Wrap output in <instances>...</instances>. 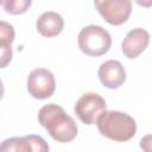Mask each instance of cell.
I'll use <instances>...</instances> for the list:
<instances>
[{
    "label": "cell",
    "mask_w": 152,
    "mask_h": 152,
    "mask_svg": "<svg viewBox=\"0 0 152 152\" xmlns=\"http://www.w3.org/2000/svg\"><path fill=\"white\" fill-rule=\"evenodd\" d=\"M38 121L56 141L69 142L77 135L75 120L58 104L49 103L43 106L38 112Z\"/></svg>",
    "instance_id": "1"
},
{
    "label": "cell",
    "mask_w": 152,
    "mask_h": 152,
    "mask_svg": "<svg viewBox=\"0 0 152 152\" xmlns=\"http://www.w3.org/2000/svg\"><path fill=\"white\" fill-rule=\"evenodd\" d=\"M99 132L114 141H127L135 135L137 124L134 119L119 110H106L96 121Z\"/></svg>",
    "instance_id": "2"
},
{
    "label": "cell",
    "mask_w": 152,
    "mask_h": 152,
    "mask_svg": "<svg viewBox=\"0 0 152 152\" xmlns=\"http://www.w3.org/2000/svg\"><path fill=\"white\" fill-rule=\"evenodd\" d=\"M77 43L82 52L88 56L97 57L109 51L112 46V37L102 26L88 25L80 31Z\"/></svg>",
    "instance_id": "3"
},
{
    "label": "cell",
    "mask_w": 152,
    "mask_h": 152,
    "mask_svg": "<svg viewBox=\"0 0 152 152\" xmlns=\"http://www.w3.org/2000/svg\"><path fill=\"white\" fill-rule=\"evenodd\" d=\"M104 99L96 93H86L77 101L74 107L77 118L86 125H93L97 121L100 115L106 112Z\"/></svg>",
    "instance_id": "4"
},
{
    "label": "cell",
    "mask_w": 152,
    "mask_h": 152,
    "mask_svg": "<svg viewBox=\"0 0 152 152\" xmlns=\"http://www.w3.org/2000/svg\"><path fill=\"white\" fill-rule=\"evenodd\" d=\"M56 81L53 74L44 68L34 69L27 77V90L30 95L38 100H44L55 93Z\"/></svg>",
    "instance_id": "5"
},
{
    "label": "cell",
    "mask_w": 152,
    "mask_h": 152,
    "mask_svg": "<svg viewBox=\"0 0 152 152\" xmlns=\"http://www.w3.org/2000/svg\"><path fill=\"white\" fill-rule=\"evenodd\" d=\"M95 7L102 18L110 25L124 24L131 14L132 2L129 0H103L95 1Z\"/></svg>",
    "instance_id": "6"
},
{
    "label": "cell",
    "mask_w": 152,
    "mask_h": 152,
    "mask_svg": "<svg viewBox=\"0 0 152 152\" xmlns=\"http://www.w3.org/2000/svg\"><path fill=\"white\" fill-rule=\"evenodd\" d=\"M0 152H49V145L40 135L12 137L1 142Z\"/></svg>",
    "instance_id": "7"
},
{
    "label": "cell",
    "mask_w": 152,
    "mask_h": 152,
    "mask_svg": "<svg viewBox=\"0 0 152 152\" xmlns=\"http://www.w3.org/2000/svg\"><path fill=\"white\" fill-rule=\"evenodd\" d=\"M100 82L108 89H116L126 81V70L121 62L115 59H108L103 62L99 68Z\"/></svg>",
    "instance_id": "8"
},
{
    "label": "cell",
    "mask_w": 152,
    "mask_h": 152,
    "mask_svg": "<svg viewBox=\"0 0 152 152\" xmlns=\"http://www.w3.org/2000/svg\"><path fill=\"white\" fill-rule=\"evenodd\" d=\"M148 43H150V33L144 28L137 27L131 30L126 34L121 44V50L127 58L134 59L142 51H145Z\"/></svg>",
    "instance_id": "9"
},
{
    "label": "cell",
    "mask_w": 152,
    "mask_h": 152,
    "mask_svg": "<svg viewBox=\"0 0 152 152\" xmlns=\"http://www.w3.org/2000/svg\"><path fill=\"white\" fill-rule=\"evenodd\" d=\"M37 31L44 37H55L59 34L64 27V20L57 12L48 11L39 15L36 23Z\"/></svg>",
    "instance_id": "10"
},
{
    "label": "cell",
    "mask_w": 152,
    "mask_h": 152,
    "mask_svg": "<svg viewBox=\"0 0 152 152\" xmlns=\"http://www.w3.org/2000/svg\"><path fill=\"white\" fill-rule=\"evenodd\" d=\"M14 40V28L6 21L0 23V49L1 68H6L12 59V42Z\"/></svg>",
    "instance_id": "11"
},
{
    "label": "cell",
    "mask_w": 152,
    "mask_h": 152,
    "mask_svg": "<svg viewBox=\"0 0 152 152\" xmlns=\"http://www.w3.org/2000/svg\"><path fill=\"white\" fill-rule=\"evenodd\" d=\"M2 7L6 12L11 14H21L27 11L31 6V0H13V1H2Z\"/></svg>",
    "instance_id": "12"
},
{
    "label": "cell",
    "mask_w": 152,
    "mask_h": 152,
    "mask_svg": "<svg viewBox=\"0 0 152 152\" xmlns=\"http://www.w3.org/2000/svg\"><path fill=\"white\" fill-rule=\"evenodd\" d=\"M140 147L142 152H152V134H147L141 138Z\"/></svg>",
    "instance_id": "13"
}]
</instances>
